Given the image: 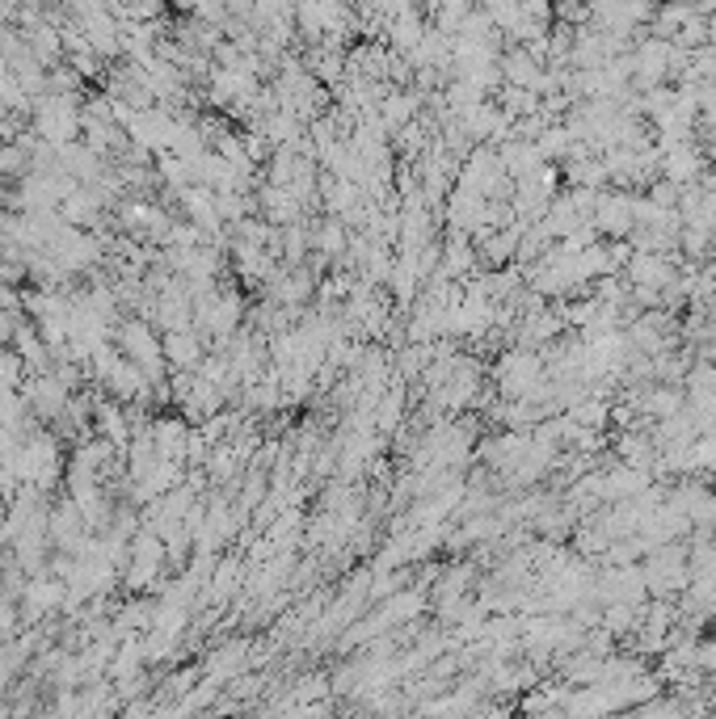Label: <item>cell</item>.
I'll use <instances>...</instances> for the list:
<instances>
[{
	"label": "cell",
	"instance_id": "4",
	"mask_svg": "<svg viewBox=\"0 0 716 719\" xmlns=\"http://www.w3.org/2000/svg\"><path fill=\"white\" fill-rule=\"evenodd\" d=\"M683 269V257L679 253H645V248H633L628 266H624V282L628 287H654V291H666Z\"/></svg>",
	"mask_w": 716,
	"mask_h": 719
},
{
	"label": "cell",
	"instance_id": "10",
	"mask_svg": "<svg viewBox=\"0 0 716 719\" xmlns=\"http://www.w3.org/2000/svg\"><path fill=\"white\" fill-rule=\"evenodd\" d=\"M615 459L649 472V467H654V459H658V442H654L649 426L620 429V433H615Z\"/></svg>",
	"mask_w": 716,
	"mask_h": 719
},
{
	"label": "cell",
	"instance_id": "3",
	"mask_svg": "<svg viewBox=\"0 0 716 719\" xmlns=\"http://www.w3.org/2000/svg\"><path fill=\"white\" fill-rule=\"evenodd\" d=\"M661 148V177H670L674 186H695L708 177V156L704 148L691 139H658Z\"/></svg>",
	"mask_w": 716,
	"mask_h": 719
},
{
	"label": "cell",
	"instance_id": "17",
	"mask_svg": "<svg viewBox=\"0 0 716 719\" xmlns=\"http://www.w3.org/2000/svg\"><path fill=\"white\" fill-rule=\"evenodd\" d=\"M713 618H716V614H713Z\"/></svg>",
	"mask_w": 716,
	"mask_h": 719
},
{
	"label": "cell",
	"instance_id": "12",
	"mask_svg": "<svg viewBox=\"0 0 716 719\" xmlns=\"http://www.w3.org/2000/svg\"><path fill=\"white\" fill-rule=\"evenodd\" d=\"M497 152H501V164H506V173L519 182L527 173H535L544 156H540V148H535V139H519V135H510L506 143H497Z\"/></svg>",
	"mask_w": 716,
	"mask_h": 719
},
{
	"label": "cell",
	"instance_id": "15",
	"mask_svg": "<svg viewBox=\"0 0 716 719\" xmlns=\"http://www.w3.org/2000/svg\"><path fill=\"white\" fill-rule=\"evenodd\" d=\"M700 673L716 677V636H700Z\"/></svg>",
	"mask_w": 716,
	"mask_h": 719
},
{
	"label": "cell",
	"instance_id": "7",
	"mask_svg": "<svg viewBox=\"0 0 716 719\" xmlns=\"http://www.w3.org/2000/svg\"><path fill=\"white\" fill-rule=\"evenodd\" d=\"M649 484H654V472L633 467V463L611 459V463L603 467V497L607 501H628V497H640Z\"/></svg>",
	"mask_w": 716,
	"mask_h": 719
},
{
	"label": "cell",
	"instance_id": "9",
	"mask_svg": "<svg viewBox=\"0 0 716 719\" xmlns=\"http://www.w3.org/2000/svg\"><path fill=\"white\" fill-rule=\"evenodd\" d=\"M308 244L316 248V262H337V257H346V244H350V228L342 223V214H330L325 211V219L312 228V236H308Z\"/></svg>",
	"mask_w": 716,
	"mask_h": 719
},
{
	"label": "cell",
	"instance_id": "2",
	"mask_svg": "<svg viewBox=\"0 0 716 719\" xmlns=\"http://www.w3.org/2000/svg\"><path fill=\"white\" fill-rule=\"evenodd\" d=\"M645 598H649V589H645L640 564H603V572H594V602L599 606H611V602L640 606Z\"/></svg>",
	"mask_w": 716,
	"mask_h": 719
},
{
	"label": "cell",
	"instance_id": "13",
	"mask_svg": "<svg viewBox=\"0 0 716 719\" xmlns=\"http://www.w3.org/2000/svg\"><path fill=\"white\" fill-rule=\"evenodd\" d=\"M426 26H430V22H426V18L417 13V4H414V9H405L401 18H392V22H388V43H392V51H396V55H409V51L417 47V43H421Z\"/></svg>",
	"mask_w": 716,
	"mask_h": 719
},
{
	"label": "cell",
	"instance_id": "6",
	"mask_svg": "<svg viewBox=\"0 0 716 719\" xmlns=\"http://www.w3.org/2000/svg\"><path fill=\"white\" fill-rule=\"evenodd\" d=\"M497 68H501V84H523V89H540V80L548 72V63L523 43H510L497 59Z\"/></svg>",
	"mask_w": 716,
	"mask_h": 719
},
{
	"label": "cell",
	"instance_id": "5",
	"mask_svg": "<svg viewBox=\"0 0 716 719\" xmlns=\"http://www.w3.org/2000/svg\"><path fill=\"white\" fill-rule=\"evenodd\" d=\"M590 219H594L599 236L628 240L636 228V194H628V189H603V194H599V207H594Z\"/></svg>",
	"mask_w": 716,
	"mask_h": 719
},
{
	"label": "cell",
	"instance_id": "16",
	"mask_svg": "<svg viewBox=\"0 0 716 719\" xmlns=\"http://www.w3.org/2000/svg\"><path fill=\"white\" fill-rule=\"evenodd\" d=\"M409 4H421V0H409Z\"/></svg>",
	"mask_w": 716,
	"mask_h": 719
},
{
	"label": "cell",
	"instance_id": "11",
	"mask_svg": "<svg viewBox=\"0 0 716 719\" xmlns=\"http://www.w3.org/2000/svg\"><path fill=\"white\" fill-rule=\"evenodd\" d=\"M581 219H586V214H581L578 202L569 198V189H556V198L548 202V211H544V219H540V228H544L552 240H565L574 228H578Z\"/></svg>",
	"mask_w": 716,
	"mask_h": 719
},
{
	"label": "cell",
	"instance_id": "1",
	"mask_svg": "<svg viewBox=\"0 0 716 719\" xmlns=\"http://www.w3.org/2000/svg\"><path fill=\"white\" fill-rule=\"evenodd\" d=\"M640 572H645V589H649V598H679L691 581L688 543H683V538L658 543L654 552H645Z\"/></svg>",
	"mask_w": 716,
	"mask_h": 719
},
{
	"label": "cell",
	"instance_id": "14",
	"mask_svg": "<svg viewBox=\"0 0 716 719\" xmlns=\"http://www.w3.org/2000/svg\"><path fill=\"white\" fill-rule=\"evenodd\" d=\"M535 148H540V156L548 160V164H561V160L574 156V148H578V139L569 135L565 123H548L544 131L535 135Z\"/></svg>",
	"mask_w": 716,
	"mask_h": 719
},
{
	"label": "cell",
	"instance_id": "8",
	"mask_svg": "<svg viewBox=\"0 0 716 719\" xmlns=\"http://www.w3.org/2000/svg\"><path fill=\"white\" fill-rule=\"evenodd\" d=\"M476 266H481V257H476V240L472 236L451 232L447 244H439V274L455 278V282H464L469 274H476Z\"/></svg>",
	"mask_w": 716,
	"mask_h": 719
}]
</instances>
